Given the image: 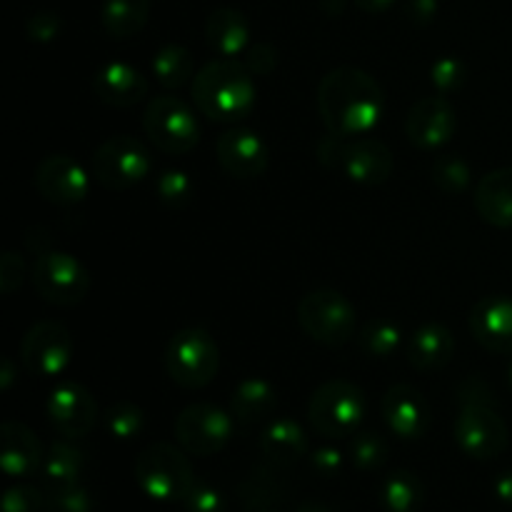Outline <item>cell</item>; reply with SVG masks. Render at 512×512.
Instances as JSON below:
<instances>
[{"mask_svg": "<svg viewBox=\"0 0 512 512\" xmlns=\"http://www.w3.org/2000/svg\"><path fill=\"white\" fill-rule=\"evenodd\" d=\"M383 418L395 435L405 440L423 438L433 420L428 400L413 385H393L383 395Z\"/></svg>", "mask_w": 512, "mask_h": 512, "instance_id": "obj_18", "label": "cell"}, {"mask_svg": "<svg viewBox=\"0 0 512 512\" xmlns=\"http://www.w3.org/2000/svg\"><path fill=\"white\" fill-rule=\"evenodd\" d=\"M158 195L163 203L180 208L193 198V180L183 170H165L158 178Z\"/></svg>", "mask_w": 512, "mask_h": 512, "instance_id": "obj_38", "label": "cell"}, {"mask_svg": "<svg viewBox=\"0 0 512 512\" xmlns=\"http://www.w3.org/2000/svg\"><path fill=\"white\" fill-rule=\"evenodd\" d=\"M495 495H498V500H503L505 505H512V473L500 475V478L495 480Z\"/></svg>", "mask_w": 512, "mask_h": 512, "instance_id": "obj_47", "label": "cell"}, {"mask_svg": "<svg viewBox=\"0 0 512 512\" xmlns=\"http://www.w3.org/2000/svg\"><path fill=\"white\" fill-rule=\"evenodd\" d=\"M380 503L388 512H415L423 503V485L413 473L398 470L380 488Z\"/></svg>", "mask_w": 512, "mask_h": 512, "instance_id": "obj_29", "label": "cell"}, {"mask_svg": "<svg viewBox=\"0 0 512 512\" xmlns=\"http://www.w3.org/2000/svg\"><path fill=\"white\" fill-rule=\"evenodd\" d=\"M180 505L185 512H225L223 493L205 480H195Z\"/></svg>", "mask_w": 512, "mask_h": 512, "instance_id": "obj_37", "label": "cell"}, {"mask_svg": "<svg viewBox=\"0 0 512 512\" xmlns=\"http://www.w3.org/2000/svg\"><path fill=\"white\" fill-rule=\"evenodd\" d=\"M245 65H248V70L253 75H270L275 70V65H278V55H275V50L270 45H255L248 53V63Z\"/></svg>", "mask_w": 512, "mask_h": 512, "instance_id": "obj_43", "label": "cell"}, {"mask_svg": "<svg viewBox=\"0 0 512 512\" xmlns=\"http://www.w3.org/2000/svg\"><path fill=\"white\" fill-rule=\"evenodd\" d=\"M73 355V338L68 328L55 320H40L25 333L20 343V360L35 378H55L63 373Z\"/></svg>", "mask_w": 512, "mask_h": 512, "instance_id": "obj_13", "label": "cell"}, {"mask_svg": "<svg viewBox=\"0 0 512 512\" xmlns=\"http://www.w3.org/2000/svg\"><path fill=\"white\" fill-rule=\"evenodd\" d=\"M35 185L55 205H75L88 195V175L70 155H48L35 170Z\"/></svg>", "mask_w": 512, "mask_h": 512, "instance_id": "obj_16", "label": "cell"}, {"mask_svg": "<svg viewBox=\"0 0 512 512\" xmlns=\"http://www.w3.org/2000/svg\"><path fill=\"white\" fill-rule=\"evenodd\" d=\"M400 335H403V330H400L398 323L388 318H373L363 323L358 338L368 355H373V358H390V355L398 353Z\"/></svg>", "mask_w": 512, "mask_h": 512, "instance_id": "obj_31", "label": "cell"}, {"mask_svg": "<svg viewBox=\"0 0 512 512\" xmlns=\"http://www.w3.org/2000/svg\"><path fill=\"white\" fill-rule=\"evenodd\" d=\"M83 465H85V455L80 453L75 445L53 443L48 453H45L43 468H40L45 490L75 485L78 483L80 473H83Z\"/></svg>", "mask_w": 512, "mask_h": 512, "instance_id": "obj_28", "label": "cell"}, {"mask_svg": "<svg viewBox=\"0 0 512 512\" xmlns=\"http://www.w3.org/2000/svg\"><path fill=\"white\" fill-rule=\"evenodd\" d=\"M475 210L495 228H512V168H498L485 175L475 188Z\"/></svg>", "mask_w": 512, "mask_h": 512, "instance_id": "obj_23", "label": "cell"}, {"mask_svg": "<svg viewBox=\"0 0 512 512\" xmlns=\"http://www.w3.org/2000/svg\"><path fill=\"white\" fill-rule=\"evenodd\" d=\"M318 110L330 135H368L383 115V88L365 70L343 65L320 80Z\"/></svg>", "mask_w": 512, "mask_h": 512, "instance_id": "obj_1", "label": "cell"}, {"mask_svg": "<svg viewBox=\"0 0 512 512\" xmlns=\"http://www.w3.org/2000/svg\"><path fill=\"white\" fill-rule=\"evenodd\" d=\"M258 512H278V510H258Z\"/></svg>", "mask_w": 512, "mask_h": 512, "instance_id": "obj_51", "label": "cell"}, {"mask_svg": "<svg viewBox=\"0 0 512 512\" xmlns=\"http://www.w3.org/2000/svg\"><path fill=\"white\" fill-rule=\"evenodd\" d=\"M193 103L210 120H240L255 105V80L248 65L218 58L193 78Z\"/></svg>", "mask_w": 512, "mask_h": 512, "instance_id": "obj_2", "label": "cell"}, {"mask_svg": "<svg viewBox=\"0 0 512 512\" xmlns=\"http://www.w3.org/2000/svg\"><path fill=\"white\" fill-rule=\"evenodd\" d=\"M45 493L35 485H13L3 495V512H43Z\"/></svg>", "mask_w": 512, "mask_h": 512, "instance_id": "obj_39", "label": "cell"}, {"mask_svg": "<svg viewBox=\"0 0 512 512\" xmlns=\"http://www.w3.org/2000/svg\"><path fill=\"white\" fill-rule=\"evenodd\" d=\"M463 63L455 58H443L433 65V85L440 93H450L463 85Z\"/></svg>", "mask_w": 512, "mask_h": 512, "instance_id": "obj_40", "label": "cell"}, {"mask_svg": "<svg viewBox=\"0 0 512 512\" xmlns=\"http://www.w3.org/2000/svg\"><path fill=\"white\" fill-rule=\"evenodd\" d=\"M45 413H48L55 433L68 440L83 438L98 423L95 398L88 388L78 383H60L58 388H53V393L48 395V403H45Z\"/></svg>", "mask_w": 512, "mask_h": 512, "instance_id": "obj_14", "label": "cell"}, {"mask_svg": "<svg viewBox=\"0 0 512 512\" xmlns=\"http://www.w3.org/2000/svg\"><path fill=\"white\" fill-rule=\"evenodd\" d=\"M23 258L18 253H5L0 260V290L3 293H15L20 283H23Z\"/></svg>", "mask_w": 512, "mask_h": 512, "instance_id": "obj_41", "label": "cell"}, {"mask_svg": "<svg viewBox=\"0 0 512 512\" xmlns=\"http://www.w3.org/2000/svg\"><path fill=\"white\" fill-rule=\"evenodd\" d=\"M205 40L220 58H235L250 40V25L235 8H218L205 20Z\"/></svg>", "mask_w": 512, "mask_h": 512, "instance_id": "obj_25", "label": "cell"}, {"mask_svg": "<svg viewBox=\"0 0 512 512\" xmlns=\"http://www.w3.org/2000/svg\"><path fill=\"white\" fill-rule=\"evenodd\" d=\"M395 3H398V0H355V5H358L360 10H365V13H385V10L393 8Z\"/></svg>", "mask_w": 512, "mask_h": 512, "instance_id": "obj_48", "label": "cell"}, {"mask_svg": "<svg viewBox=\"0 0 512 512\" xmlns=\"http://www.w3.org/2000/svg\"><path fill=\"white\" fill-rule=\"evenodd\" d=\"M135 480L148 498L180 503L195 483L193 465L170 443H153L135 460Z\"/></svg>", "mask_w": 512, "mask_h": 512, "instance_id": "obj_4", "label": "cell"}, {"mask_svg": "<svg viewBox=\"0 0 512 512\" xmlns=\"http://www.w3.org/2000/svg\"><path fill=\"white\" fill-rule=\"evenodd\" d=\"M433 180L445 193H463L470 185V168L460 158L443 155V158L435 160Z\"/></svg>", "mask_w": 512, "mask_h": 512, "instance_id": "obj_36", "label": "cell"}, {"mask_svg": "<svg viewBox=\"0 0 512 512\" xmlns=\"http://www.w3.org/2000/svg\"><path fill=\"white\" fill-rule=\"evenodd\" d=\"M298 323L318 343L338 348L358 333V315L348 298L335 290H313L298 303Z\"/></svg>", "mask_w": 512, "mask_h": 512, "instance_id": "obj_6", "label": "cell"}, {"mask_svg": "<svg viewBox=\"0 0 512 512\" xmlns=\"http://www.w3.org/2000/svg\"><path fill=\"white\" fill-rule=\"evenodd\" d=\"M350 460L358 470H365V473H373V470L383 468L388 463L390 448L385 443L383 435L378 433H355L353 440H350Z\"/></svg>", "mask_w": 512, "mask_h": 512, "instance_id": "obj_32", "label": "cell"}, {"mask_svg": "<svg viewBox=\"0 0 512 512\" xmlns=\"http://www.w3.org/2000/svg\"><path fill=\"white\" fill-rule=\"evenodd\" d=\"M33 285L50 305L73 308L83 303L90 290V275L78 258L68 253H40L33 265Z\"/></svg>", "mask_w": 512, "mask_h": 512, "instance_id": "obj_9", "label": "cell"}, {"mask_svg": "<svg viewBox=\"0 0 512 512\" xmlns=\"http://www.w3.org/2000/svg\"><path fill=\"white\" fill-rule=\"evenodd\" d=\"M93 498L83 485H65V488L45 490V510L43 512H90Z\"/></svg>", "mask_w": 512, "mask_h": 512, "instance_id": "obj_34", "label": "cell"}, {"mask_svg": "<svg viewBox=\"0 0 512 512\" xmlns=\"http://www.w3.org/2000/svg\"><path fill=\"white\" fill-rule=\"evenodd\" d=\"M25 28L33 40H53L60 33V18L55 13H35Z\"/></svg>", "mask_w": 512, "mask_h": 512, "instance_id": "obj_42", "label": "cell"}, {"mask_svg": "<svg viewBox=\"0 0 512 512\" xmlns=\"http://www.w3.org/2000/svg\"><path fill=\"white\" fill-rule=\"evenodd\" d=\"M150 155L133 135H113L93 155V175L110 190L133 188L148 175Z\"/></svg>", "mask_w": 512, "mask_h": 512, "instance_id": "obj_11", "label": "cell"}, {"mask_svg": "<svg viewBox=\"0 0 512 512\" xmlns=\"http://www.w3.org/2000/svg\"><path fill=\"white\" fill-rule=\"evenodd\" d=\"M298 512H335L330 508L328 503H320V500H305L303 505H300Z\"/></svg>", "mask_w": 512, "mask_h": 512, "instance_id": "obj_49", "label": "cell"}, {"mask_svg": "<svg viewBox=\"0 0 512 512\" xmlns=\"http://www.w3.org/2000/svg\"><path fill=\"white\" fill-rule=\"evenodd\" d=\"M43 445L38 435L23 423L8 420L0 428V465L10 478H28L43 468Z\"/></svg>", "mask_w": 512, "mask_h": 512, "instance_id": "obj_20", "label": "cell"}, {"mask_svg": "<svg viewBox=\"0 0 512 512\" xmlns=\"http://www.w3.org/2000/svg\"><path fill=\"white\" fill-rule=\"evenodd\" d=\"M93 90L103 103L113 105V108H130L145 98L148 83L133 65L113 60L95 73Z\"/></svg>", "mask_w": 512, "mask_h": 512, "instance_id": "obj_21", "label": "cell"}, {"mask_svg": "<svg viewBox=\"0 0 512 512\" xmlns=\"http://www.w3.org/2000/svg\"><path fill=\"white\" fill-rule=\"evenodd\" d=\"M193 68V55H190V50L183 48V45H165V48H160L153 58L155 78L170 90L183 88L190 80V75H193Z\"/></svg>", "mask_w": 512, "mask_h": 512, "instance_id": "obj_30", "label": "cell"}, {"mask_svg": "<svg viewBox=\"0 0 512 512\" xmlns=\"http://www.w3.org/2000/svg\"><path fill=\"white\" fill-rule=\"evenodd\" d=\"M455 440H458L460 450L470 458L493 460L505 453L510 433L493 405L470 403L463 405L460 415L455 418Z\"/></svg>", "mask_w": 512, "mask_h": 512, "instance_id": "obj_10", "label": "cell"}, {"mask_svg": "<svg viewBox=\"0 0 512 512\" xmlns=\"http://www.w3.org/2000/svg\"><path fill=\"white\" fill-rule=\"evenodd\" d=\"M143 423V410L133 403H115L105 413V428L118 440H133L143 430Z\"/></svg>", "mask_w": 512, "mask_h": 512, "instance_id": "obj_33", "label": "cell"}, {"mask_svg": "<svg viewBox=\"0 0 512 512\" xmlns=\"http://www.w3.org/2000/svg\"><path fill=\"white\" fill-rule=\"evenodd\" d=\"M313 460V468L318 470L320 475H335L340 468H343V455H340L338 448H320L310 455Z\"/></svg>", "mask_w": 512, "mask_h": 512, "instance_id": "obj_45", "label": "cell"}, {"mask_svg": "<svg viewBox=\"0 0 512 512\" xmlns=\"http://www.w3.org/2000/svg\"><path fill=\"white\" fill-rule=\"evenodd\" d=\"M458 128L455 110L443 95H428L410 108L405 118V133L415 148L435 150L448 143Z\"/></svg>", "mask_w": 512, "mask_h": 512, "instance_id": "obj_15", "label": "cell"}, {"mask_svg": "<svg viewBox=\"0 0 512 512\" xmlns=\"http://www.w3.org/2000/svg\"><path fill=\"white\" fill-rule=\"evenodd\" d=\"M405 13L413 23H430L438 13V0H405Z\"/></svg>", "mask_w": 512, "mask_h": 512, "instance_id": "obj_46", "label": "cell"}, {"mask_svg": "<svg viewBox=\"0 0 512 512\" xmlns=\"http://www.w3.org/2000/svg\"><path fill=\"white\" fill-rule=\"evenodd\" d=\"M318 158L325 168L343 173L363 185H380L393 175V153L388 145L370 135H328L320 140Z\"/></svg>", "mask_w": 512, "mask_h": 512, "instance_id": "obj_3", "label": "cell"}, {"mask_svg": "<svg viewBox=\"0 0 512 512\" xmlns=\"http://www.w3.org/2000/svg\"><path fill=\"white\" fill-rule=\"evenodd\" d=\"M163 363L173 383L183 388H205L220 370V350L213 335L200 328H185L170 338Z\"/></svg>", "mask_w": 512, "mask_h": 512, "instance_id": "obj_5", "label": "cell"}, {"mask_svg": "<svg viewBox=\"0 0 512 512\" xmlns=\"http://www.w3.org/2000/svg\"><path fill=\"white\" fill-rule=\"evenodd\" d=\"M145 135L155 148L170 155H183L198 145L200 123L193 110L175 95H158L143 115Z\"/></svg>", "mask_w": 512, "mask_h": 512, "instance_id": "obj_8", "label": "cell"}, {"mask_svg": "<svg viewBox=\"0 0 512 512\" xmlns=\"http://www.w3.org/2000/svg\"><path fill=\"white\" fill-rule=\"evenodd\" d=\"M260 450L270 465L288 468L303 458L305 450H308V438L295 420L278 418L270 420L260 433Z\"/></svg>", "mask_w": 512, "mask_h": 512, "instance_id": "obj_24", "label": "cell"}, {"mask_svg": "<svg viewBox=\"0 0 512 512\" xmlns=\"http://www.w3.org/2000/svg\"><path fill=\"white\" fill-rule=\"evenodd\" d=\"M233 435V420L225 410L210 403H193L180 410L175 420V438L180 440L183 450L200 458L220 453Z\"/></svg>", "mask_w": 512, "mask_h": 512, "instance_id": "obj_12", "label": "cell"}, {"mask_svg": "<svg viewBox=\"0 0 512 512\" xmlns=\"http://www.w3.org/2000/svg\"><path fill=\"white\" fill-rule=\"evenodd\" d=\"M240 495H243V503L248 510H268V505L275 503L280 495L278 480L270 478V473H253L240 485Z\"/></svg>", "mask_w": 512, "mask_h": 512, "instance_id": "obj_35", "label": "cell"}, {"mask_svg": "<svg viewBox=\"0 0 512 512\" xmlns=\"http://www.w3.org/2000/svg\"><path fill=\"white\" fill-rule=\"evenodd\" d=\"M455 353V338L445 325L428 323L415 330L405 348V358L415 370L423 373H435L445 368Z\"/></svg>", "mask_w": 512, "mask_h": 512, "instance_id": "obj_22", "label": "cell"}, {"mask_svg": "<svg viewBox=\"0 0 512 512\" xmlns=\"http://www.w3.org/2000/svg\"><path fill=\"white\" fill-rule=\"evenodd\" d=\"M275 405H278V393H275L268 380L260 378L243 380L235 390L233 400H230L233 415L245 425H258L268 420L273 415Z\"/></svg>", "mask_w": 512, "mask_h": 512, "instance_id": "obj_26", "label": "cell"}, {"mask_svg": "<svg viewBox=\"0 0 512 512\" xmlns=\"http://www.w3.org/2000/svg\"><path fill=\"white\" fill-rule=\"evenodd\" d=\"M218 163L233 178H260L268 170V148L253 130L230 128L218 138Z\"/></svg>", "mask_w": 512, "mask_h": 512, "instance_id": "obj_17", "label": "cell"}, {"mask_svg": "<svg viewBox=\"0 0 512 512\" xmlns=\"http://www.w3.org/2000/svg\"><path fill=\"white\" fill-rule=\"evenodd\" d=\"M470 333L490 353H512V298L490 295L470 310Z\"/></svg>", "mask_w": 512, "mask_h": 512, "instance_id": "obj_19", "label": "cell"}, {"mask_svg": "<svg viewBox=\"0 0 512 512\" xmlns=\"http://www.w3.org/2000/svg\"><path fill=\"white\" fill-rule=\"evenodd\" d=\"M510 383H512V360H510Z\"/></svg>", "mask_w": 512, "mask_h": 512, "instance_id": "obj_50", "label": "cell"}, {"mask_svg": "<svg viewBox=\"0 0 512 512\" xmlns=\"http://www.w3.org/2000/svg\"><path fill=\"white\" fill-rule=\"evenodd\" d=\"M458 398L463 400V405H470V403H485V405H495L493 390H490L488 385H485L483 380H478V378H470V380H465V383L460 385V388H458Z\"/></svg>", "mask_w": 512, "mask_h": 512, "instance_id": "obj_44", "label": "cell"}, {"mask_svg": "<svg viewBox=\"0 0 512 512\" xmlns=\"http://www.w3.org/2000/svg\"><path fill=\"white\" fill-rule=\"evenodd\" d=\"M150 0H105L100 8L103 30L115 40H128L145 28Z\"/></svg>", "mask_w": 512, "mask_h": 512, "instance_id": "obj_27", "label": "cell"}, {"mask_svg": "<svg viewBox=\"0 0 512 512\" xmlns=\"http://www.w3.org/2000/svg\"><path fill=\"white\" fill-rule=\"evenodd\" d=\"M365 415V400L358 385L348 380H328L313 393L308 418L325 438H345L358 433Z\"/></svg>", "mask_w": 512, "mask_h": 512, "instance_id": "obj_7", "label": "cell"}]
</instances>
